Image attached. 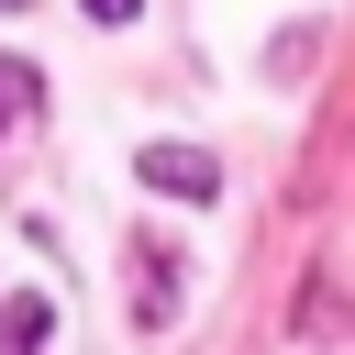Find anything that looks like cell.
Returning a JSON list of instances; mask_svg holds the SVG:
<instances>
[{"label":"cell","mask_w":355,"mask_h":355,"mask_svg":"<svg viewBox=\"0 0 355 355\" xmlns=\"http://www.w3.org/2000/svg\"><path fill=\"white\" fill-rule=\"evenodd\" d=\"M89 11H100V22H133V0H89Z\"/></svg>","instance_id":"4"},{"label":"cell","mask_w":355,"mask_h":355,"mask_svg":"<svg viewBox=\"0 0 355 355\" xmlns=\"http://www.w3.org/2000/svg\"><path fill=\"white\" fill-rule=\"evenodd\" d=\"M11 111H33V67H0V122Z\"/></svg>","instance_id":"3"},{"label":"cell","mask_w":355,"mask_h":355,"mask_svg":"<svg viewBox=\"0 0 355 355\" xmlns=\"http://www.w3.org/2000/svg\"><path fill=\"white\" fill-rule=\"evenodd\" d=\"M144 189H178V200H211L222 178H211V155H189V144H144Z\"/></svg>","instance_id":"1"},{"label":"cell","mask_w":355,"mask_h":355,"mask_svg":"<svg viewBox=\"0 0 355 355\" xmlns=\"http://www.w3.org/2000/svg\"><path fill=\"white\" fill-rule=\"evenodd\" d=\"M0 11H22V0H0Z\"/></svg>","instance_id":"5"},{"label":"cell","mask_w":355,"mask_h":355,"mask_svg":"<svg viewBox=\"0 0 355 355\" xmlns=\"http://www.w3.org/2000/svg\"><path fill=\"white\" fill-rule=\"evenodd\" d=\"M44 322H55V311H44L33 288H22V300H0V355H44Z\"/></svg>","instance_id":"2"}]
</instances>
